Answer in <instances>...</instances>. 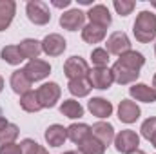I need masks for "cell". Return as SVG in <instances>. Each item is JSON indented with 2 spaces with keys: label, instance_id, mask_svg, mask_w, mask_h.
I'll list each match as a JSON object with an SVG mask.
<instances>
[{
  "label": "cell",
  "instance_id": "1",
  "mask_svg": "<svg viewBox=\"0 0 156 154\" xmlns=\"http://www.w3.org/2000/svg\"><path fill=\"white\" fill-rule=\"evenodd\" d=\"M134 38L142 44H149L156 38V15L151 11H140L133 26Z\"/></svg>",
  "mask_w": 156,
  "mask_h": 154
},
{
  "label": "cell",
  "instance_id": "2",
  "mask_svg": "<svg viewBox=\"0 0 156 154\" xmlns=\"http://www.w3.org/2000/svg\"><path fill=\"white\" fill-rule=\"evenodd\" d=\"M60 94H62V89L56 82H47V83H42L38 89H37V96H38V102L42 105V109H51L56 105V102L60 100Z\"/></svg>",
  "mask_w": 156,
  "mask_h": 154
},
{
  "label": "cell",
  "instance_id": "3",
  "mask_svg": "<svg viewBox=\"0 0 156 154\" xmlns=\"http://www.w3.org/2000/svg\"><path fill=\"white\" fill-rule=\"evenodd\" d=\"M26 13H27V18H29L35 26H45V24H49V20H51L49 7H47V4L42 2V0H31V2H27Z\"/></svg>",
  "mask_w": 156,
  "mask_h": 154
},
{
  "label": "cell",
  "instance_id": "4",
  "mask_svg": "<svg viewBox=\"0 0 156 154\" xmlns=\"http://www.w3.org/2000/svg\"><path fill=\"white\" fill-rule=\"evenodd\" d=\"M140 145V136L131 131V129H125V131H120L116 136H115V147H116L118 152L122 154H131L134 152Z\"/></svg>",
  "mask_w": 156,
  "mask_h": 154
},
{
  "label": "cell",
  "instance_id": "5",
  "mask_svg": "<svg viewBox=\"0 0 156 154\" xmlns=\"http://www.w3.org/2000/svg\"><path fill=\"white\" fill-rule=\"evenodd\" d=\"M87 80H89L93 89H100V91H105L115 83L113 73L107 67H93V69H89Z\"/></svg>",
  "mask_w": 156,
  "mask_h": 154
},
{
  "label": "cell",
  "instance_id": "6",
  "mask_svg": "<svg viewBox=\"0 0 156 154\" xmlns=\"http://www.w3.org/2000/svg\"><path fill=\"white\" fill-rule=\"evenodd\" d=\"M64 75L69 78V80L87 78V75H89V64L82 56H71L64 64Z\"/></svg>",
  "mask_w": 156,
  "mask_h": 154
},
{
  "label": "cell",
  "instance_id": "7",
  "mask_svg": "<svg viewBox=\"0 0 156 154\" xmlns=\"http://www.w3.org/2000/svg\"><path fill=\"white\" fill-rule=\"evenodd\" d=\"M24 69V73H26V76L29 78L31 82H40V80H44V78L49 76V73H51V65L45 62V60H29L27 64H26V67H22Z\"/></svg>",
  "mask_w": 156,
  "mask_h": 154
},
{
  "label": "cell",
  "instance_id": "8",
  "mask_svg": "<svg viewBox=\"0 0 156 154\" xmlns=\"http://www.w3.org/2000/svg\"><path fill=\"white\" fill-rule=\"evenodd\" d=\"M66 47H67V42L58 33H51L42 40V51L47 56H60L66 51Z\"/></svg>",
  "mask_w": 156,
  "mask_h": 154
},
{
  "label": "cell",
  "instance_id": "9",
  "mask_svg": "<svg viewBox=\"0 0 156 154\" xmlns=\"http://www.w3.org/2000/svg\"><path fill=\"white\" fill-rule=\"evenodd\" d=\"M131 51V40L123 31H115L109 38H107V53L109 54H116L122 56L123 53Z\"/></svg>",
  "mask_w": 156,
  "mask_h": 154
},
{
  "label": "cell",
  "instance_id": "10",
  "mask_svg": "<svg viewBox=\"0 0 156 154\" xmlns=\"http://www.w3.org/2000/svg\"><path fill=\"white\" fill-rule=\"evenodd\" d=\"M83 24H85V13L80 9H69L60 16V26L67 31L83 29Z\"/></svg>",
  "mask_w": 156,
  "mask_h": 154
},
{
  "label": "cell",
  "instance_id": "11",
  "mask_svg": "<svg viewBox=\"0 0 156 154\" xmlns=\"http://www.w3.org/2000/svg\"><path fill=\"white\" fill-rule=\"evenodd\" d=\"M85 16L89 18L91 24H96V26H102V27H109L111 22H113L111 13H109V9H107L104 4L91 5V9L85 13Z\"/></svg>",
  "mask_w": 156,
  "mask_h": 154
},
{
  "label": "cell",
  "instance_id": "12",
  "mask_svg": "<svg viewBox=\"0 0 156 154\" xmlns=\"http://www.w3.org/2000/svg\"><path fill=\"white\" fill-rule=\"evenodd\" d=\"M140 114H142V111L136 105V102H133V100H122L120 102V105H118V118H120V121L134 123L140 118Z\"/></svg>",
  "mask_w": 156,
  "mask_h": 154
},
{
  "label": "cell",
  "instance_id": "13",
  "mask_svg": "<svg viewBox=\"0 0 156 154\" xmlns=\"http://www.w3.org/2000/svg\"><path fill=\"white\" fill-rule=\"evenodd\" d=\"M91 134H93L98 142H102L105 147L111 145V143H115V127H113L111 123H107V121H98V123H94V125L91 127Z\"/></svg>",
  "mask_w": 156,
  "mask_h": 154
},
{
  "label": "cell",
  "instance_id": "14",
  "mask_svg": "<svg viewBox=\"0 0 156 154\" xmlns=\"http://www.w3.org/2000/svg\"><path fill=\"white\" fill-rule=\"evenodd\" d=\"M111 73H113L115 82L120 83V85L134 83L138 80V76H140V71H133V69H129V67H125V65H122L118 62H115V65L111 67Z\"/></svg>",
  "mask_w": 156,
  "mask_h": 154
},
{
  "label": "cell",
  "instance_id": "15",
  "mask_svg": "<svg viewBox=\"0 0 156 154\" xmlns=\"http://www.w3.org/2000/svg\"><path fill=\"white\" fill-rule=\"evenodd\" d=\"M45 142H47V145H51V147H60V145H64L66 143V140H67V129L64 127V125H58V123H53V125H49L47 129H45Z\"/></svg>",
  "mask_w": 156,
  "mask_h": 154
},
{
  "label": "cell",
  "instance_id": "16",
  "mask_svg": "<svg viewBox=\"0 0 156 154\" xmlns=\"http://www.w3.org/2000/svg\"><path fill=\"white\" fill-rule=\"evenodd\" d=\"M87 109H89L91 114L100 118V120L109 118V116L113 114V103L107 102L105 98H100V96L98 98H91L89 103H87Z\"/></svg>",
  "mask_w": 156,
  "mask_h": 154
},
{
  "label": "cell",
  "instance_id": "17",
  "mask_svg": "<svg viewBox=\"0 0 156 154\" xmlns=\"http://www.w3.org/2000/svg\"><path fill=\"white\" fill-rule=\"evenodd\" d=\"M129 94L136 102H144V103H154L156 102V91L153 87H149L147 83H134L129 89Z\"/></svg>",
  "mask_w": 156,
  "mask_h": 154
},
{
  "label": "cell",
  "instance_id": "18",
  "mask_svg": "<svg viewBox=\"0 0 156 154\" xmlns=\"http://www.w3.org/2000/svg\"><path fill=\"white\" fill-rule=\"evenodd\" d=\"M11 89L16 93V94H26V93H29L31 91V80L26 76V73H24V69H16L13 75H11Z\"/></svg>",
  "mask_w": 156,
  "mask_h": 154
},
{
  "label": "cell",
  "instance_id": "19",
  "mask_svg": "<svg viewBox=\"0 0 156 154\" xmlns=\"http://www.w3.org/2000/svg\"><path fill=\"white\" fill-rule=\"evenodd\" d=\"M18 49H20L24 60H37L42 53V42L35 38H26L18 44Z\"/></svg>",
  "mask_w": 156,
  "mask_h": 154
},
{
  "label": "cell",
  "instance_id": "20",
  "mask_svg": "<svg viewBox=\"0 0 156 154\" xmlns=\"http://www.w3.org/2000/svg\"><path fill=\"white\" fill-rule=\"evenodd\" d=\"M16 4L13 0H0V31H5L15 18Z\"/></svg>",
  "mask_w": 156,
  "mask_h": 154
},
{
  "label": "cell",
  "instance_id": "21",
  "mask_svg": "<svg viewBox=\"0 0 156 154\" xmlns=\"http://www.w3.org/2000/svg\"><path fill=\"white\" fill-rule=\"evenodd\" d=\"M105 27H102V26H96V24H87V26H83V29H82V38L83 42H87V44H100L102 40L105 38Z\"/></svg>",
  "mask_w": 156,
  "mask_h": 154
},
{
  "label": "cell",
  "instance_id": "22",
  "mask_svg": "<svg viewBox=\"0 0 156 154\" xmlns=\"http://www.w3.org/2000/svg\"><path fill=\"white\" fill-rule=\"evenodd\" d=\"M118 64H122V65H125V67H129V69H133V71H140V69L144 67V64H145V58H144L142 53L131 49V51L123 53V54L118 58Z\"/></svg>",
  "mask_w": 156,
  "mask_h": 154
},
{
  "label": "cell",
  "instance_id": "23",
  "mask_svg": "<svg viewBox=\"0 0 156 154\" xmlns=\"http://www.w3.org/2000/svg\"><path fill=\"white\" fill-rule=\"evenodd\" d=\"M87 136H91V127L87 123H71L67 127V140L73 143H82Z\"/></svg>",
  "mask_w": 156,
  "mask_h": 154
},
{
  "label": "cell",
  "instance_id": "24",
  "mask_svg": "<svg viewBox=\"0 0 156 154\" xmlns=\"http://www.w3.org/2000/svg\"><path fill=\"white\" fill-rule=\"evenodd\" d=\"M78 152L80 154H104L105 152V145L102 142H98L93 134L87 136L82 143H78Z\"/></svg>",
  "mask_w": 156,
  "mask_h": 154
},
{
  "label": "cell",
  "instance_id": "25",
  "mask_svg": "<svg viewBox=\"0 0 156 154\" xmlns=\"http://www.w3.org/2000/svg\"><path fill=\"white\" fill-rule=\"evenodd\" d=\"M67 89H69V93H71L73 96L83 98V96H87V94L91 93L93 87H91V83H89L87 78H78V80H69Z\"/></svg>",
  "mask_w": 156,
  "mask_h": 154
},
{
  "label": "cell",
  "instance_id": "26",
  "mask_svg": "<svg viewBox=\"0 0 156 154\" xmlns=\"http://www.w3.org/2000/svg\"><path fill=\"white\" fill-rule=\"evenodd\" d=\"M60 113L71 120H76V118H82L83 116V107L80 105V102L76 100H64L62 105H60Z\"/></svg>",
  "mask_w": 156,
  "mask_h": 154
},
{
  "label": "cell",
  "instance_id": "27",
  "mask_svg": "<svg viewBox=\"0 0 156 154\" xmlns=\"http://www.w3.org/2000/svg\"><path fill=\"white\" fill-rule=\"evenodd\" d=\"M0 56L5 64L9 65H20V62H24V56L18 49V45H5L2 51H0Z\"/></svg>",
  "mask_w": 156,
  "mask_h": 154
},
{
  "label": "cell",
  "instance_id": "28",
  "mask_svg": "<svg viewBox=\"0 0 156 154\" xmlns=\"http://www.w3.org/2000/svg\"><path fill=\"white\" fill-rule=\"evenodd\" d=\"M20 107L26 111V113H38L42 109L38 102V96H37V91H29L26 94L20 96Z\"/></svg>",
  "mask_w": 156,
  "mask_h": 154
},
{
  "label": "cell",
  "instance_id": "29",
  "mask_svg": "<svg viewBox=\"0 0 156 154\" xmlns=\"http://www.w3.org/2000/svg\"><path fill=\"white\" fill-rule=\"evenodd\" d=\"M18 125L15 123H7L5 129L0 131V147H5V145H11L15 143V140L18 138Z\"/></svg>",
  "mask_w": 156,
  "mask_h": 154
},
{
  "label": "cell",
  "instance_id": "30",
  "mask_svg": "<svg viewBox=\"0 0 156 154\" xmlns=\"http://www.w3.org/2000/svg\"><path fill=\"white\" fill-rule=\"evenodd\" d=\"M91 62H93L94 67H107V64H109V53H107V49H104V47L93 49Z\"/></svg>",
  "mask_w": 156,
  "mask_h": 154
},
{
  "label": "cell",
  "instance_id": "31",
  "mask_svg": "<svg viewBox=\"0 0 156 154\" xmlns=\"http://www.w3.org/2000/svg\"><path fill=\"white\" fill-rule=\"evenodd\" d=\"M140 132H142V136L147 140V142H151L153 138L156 136V118H147L144 123H142V129H140Z\"/></svg>",
  "mask_w": 156,
  "mask_h": 154
},
{
  "label": "cell",
  "instance_id": "32",
  "mask_svg": "<svg viewBox=\"0 0 156 154\" xmlns=\"http://www.w3.org/2000/svg\"><path fill=\"white\" fill-rule=\"evenodd\" d=\"M113 5H115V9H116V13L120 15V16H127V15H131L133 9L136 7V4H134L133 0H115Z\"/></svg>",
  "mask_w": 156,
  "mask_h": 154
},
{
  "label": "cell",
  "instance_id": "33",
  "mask_svg": "<svg viewBox=\"0 0 156 154\" xmlns=\"http://www.w3.org/2000/svg\"><path fill=\"white\" fill-rule=\"evenodd\" d=\"M40 147L42 145H38L35 140H29V138H26V140L20 142V151H22V154H38Z\"/></svg>",
  "mask_w": 156,
  "mask_h": 154
},
{
  "label": "cell",
  "instance_id": "34",
  "mask_svg": "<svg viewBox=\"0 0 156 154\" xmlns=\"http://www.w3.org/2000/svg\"><path fill=\"white\" fill-rule=\"evenodd\" d=\"M0 154H22V151H20V145L11 143L5 147H0Z\"/></svg>",
  "mask_w": 156,
  "mask_h": 154
},
{
  "label": "cell",
  "instance_id": "35",
  "mask_svg": "<svg viewBox=\"0 0 156 154\" xmlns=\"http://www.w3.org/2000/svg\"><path fill=\"white\" fill-rule=\"evenodd\" d=\"M55 7H69L71 5V0H53L51 2Z\"/></svg>",
  "mask_w": 156,
  "mask_h": 154
},
{
  "label": "cell",
  "instance_id": "36",
  "mask_svg": "<svg viewBox=\"0 0 156 154\" xmlns=\"http://www.w3.org/2000/svg\"><path fill=\"white\" fill-rule=\"evenodd\" d=\"M7 123H9V121H7L5 118H2V116H0V131H2V129H5V127H7Z\"/></svg>",
  "mask_w": 156,
  "mask_h": 154
},
{
  "label": "cell",
  "instance_id": "37",
  "mask_svg": "<svg viewBox=\"0 0 156 154\" xmlns=\"http://www.w3.org/2000/svg\"><path fill=\"white\" fill-rule=\"evenodd\" d=\"M78 2H80V4H83V5H89L93 0H78Z\"/></svg>",
  "mask_w": 156,
  "mask_h": 154
},
{
  "label": "cell",
  "instance_id": "38",
  "mask_svg": "<svg viewBox=\"0 0 156 154\" xmlns=\"http://www.w3.org/2000/svg\"><path fill=\"white\" fill-rule=\"evenodd\" d=\"M2 89H4V78L0 76V93H2Z\"/></svg>",
  "mask_w": 156,
  "mask_h": 154
},
{
  "label": "cell",
  "instance_id": "39",
  "mask_svg": "<svg viewBox=\"0 0 156 154\" xmlns=\"http://www.w3.org/2000/svg\"><path fill=\"white\" fill-rule=\"evenodd\" d=\"M38 154H49V152H47V151H45L44 147H40V152H38Z\"/></svg>",
  "mask_w": 156,
  "mask_h": 154
},
{
  "label": "cell",
  "instance_id": "40",
  "mask_svg": "<svg viewBox=\"0 0 156 154\" xmlns=\"http://www.w3.org/2000/svg\"><path fill=\"white\" fill-rule=\"evenodd\" d=\"M131 154H145V152H144V151H140V149H136L134 152H131Z\"/></svg>",
  "mask_w": 156,
  "mask_h": 154
},
{
  "label": "cell",
  "instance_id": "41",
  "mask_svg": "<svg viewBox=\"0 0 156 154\" xmlns=\"http://www.w3.org/2000/svg\"><path fill=\"white\" fill-rule=\"evenodd\" d=\"M153 89L156 91V75H154V78H153Z\"/></svg>",
  "mask_w": 156,
  "mask_h": 154
},
{
  "label": "cell",
  "instance_id": "42",
  "mask_svg": "<svg viewBox=\"0 0 156 154\" xmlns=\"http://www.w3.org/2000/svg\"><path fill=\"white\" fill-rule=\"evenodd\" d=\"M64 154H80V152H76V151H67V152H64Z\"/></svg>",
  "mask_w": 156,
  "mask_h": 154
},
{
  "label": "cell",
  "instance_id": "43",
  "mask_svg": "<svg viewBox=\"0 0 156 154\" xmlns=\"http://www.w3.org/2000/svg\"><path fill=\"white\" fill-rule=\"evenodd\" d=\"M151 143H153V147H156V136L153 138V140H151Z\"/></svg>",
  "mask_w": 156,
  "mask_h": 154
},
{
  "label": "cell",
  "instance_id": "44",
  "mask_svg": "<svg viewBox=\"0 0 156 154\" xmlns=\"http://www.w3.org/2000/svg\"><path fill=\"white\" fill-rule=\"evenodd\" d=\"M151 5H153V7H156V0H151Z\"/></svg>",
  "mask_w": 156,
  "mask_h": 154
},
{
  "label": "cell",
  "instance_id": "45",
  "mask_svg": "<svg viewBox=\"0 0 156 154\" xmlns=\"http://www.w3.org/2000/svg\"><path fill=\"white\" fill-rule=\"evenodd\" d=\"M154 53H156V45H154Z\"/></svg>",
  "mask_w": 156,
  "mask_h": 154
}]
</instances>
